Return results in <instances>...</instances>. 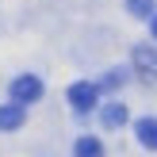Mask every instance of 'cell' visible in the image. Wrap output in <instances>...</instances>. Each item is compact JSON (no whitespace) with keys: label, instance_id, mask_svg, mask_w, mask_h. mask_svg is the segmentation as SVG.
I'll return each instance as SVG.
<instances>
[{"label":"cell","instance_id":"obj_1","mask_svg":"<svg viewBox=\"0 0 157 157\" xmlns=\"http://www.w3.org/2000/svg\"><path fill=\"white\" fill-rule=\"evenodd\" d=\"M42 96V81H38V77H31V73H23V77H15L12 81V100L15 104H35V100Z\"/></svg>","mask_w":157,"mask_h":157},{"label":"cell","instance_id":"obj_2","mask_svg":"<svg viewBox=\"0 0 157 157\" xmlns=\"http://www.w3.org/2000/svg\"><path fill=\"white\" fill-rule=\"evenodd\" d=\"M96 100H100V88H96V84H88V81L69 84V104H73L77 111H92V107H96Z\"/></svg>","mask_w":157,"mask_h":157},{"label":"cell","instance_id":"obj_3","mask_svg":"<svg viewBox=\"0 0 157 157\" xmlns=\"http://www.w3.org/2000/svg\"><path fill=\"white\" fill-rule=\"evenodd\" d=\"M23 127V107L19 104H4L0 107V130H19Z\"/></svg>","mask_w":157,"mask_h":157},{"label":"cell","instance_id":"obj_4","mask_svg":"<svg viewBox=\"0 0 157 157\" xmlns=\"http://www.w3.org/2000/svg\"><path fill=\"white\" fill-rule=\"evenodd\" d=\"M134 134H138V142H142L146 150H157V119H138Z\"/></svg>","mask_w":157,"mask_h":157},{"label":"cell","instance_id":"obj_5","mask_svg":"<svg viewBox=\"0 0 157 157\" xmlns=\"http://www.w3.org/2000/svg\"><path fill=\"white\" fill-rule=\"evenodd\" d=\"M100 123H104V127H123V123H127V107H123V104H107L104 107V111H100Z\"/></svg>","mask_w":157,"mask_h":157},{"label":"cell","instance_id":"obj_6","mask_svg":"<svg viewBox=\"0 0 157 157\" xmlns=\"http://www.w3.org/2000/svg\"><path fill=\"white\" fill-rule=\"evenodd\" d=\"M73 153L77 157H104V146H100V138H77Z\"/></svg>","mask_w":157,"mask_h":157},{"label":"cell","instance_id":"obj_7","mask_svg":"<svg viewBox=\"0 0 157 157\" xmlns=\"http://www.w3.org/2000/svg\"><path fill=\"white\" fill-rule=\"evenodd\" d=\"M127 12L138 15V19L142 15H153V0H127Z\"/></svg>","mask_w":157,"mask_h":157},{"label":"cell","instance_id":"obj_8","mask_svg":"<svg viewBox=\"0 0 157 157\" xmlns=\"http://www.w3.org/2000/svg\"><path fill=\"white\" fill-rule=\"evenodd\" d=\"M134 61H138V65H142L146 69V73H153V50H150V46H138V50H134Z\"/></svg>","mask_w":157,"mask_h":157},{"label":"cell","instance_id":"obj_9","mask_svg":"<svg viewBox=\"0 0 157 157\" xmlns=\"http://www.w3.org/2000/svg\"><path fill=\"white\" fill-rule=\"evenodd\" d=\"M153 38H157V15H153Z\"/></svg>","mask_w":157,"mask_h":157}]
</instances>
